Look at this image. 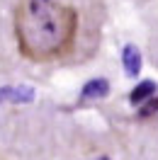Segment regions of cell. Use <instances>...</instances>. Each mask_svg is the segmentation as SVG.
I'll use <instances>...</instances> for the list:
<instances>
[{
	"mask_svg": "<svg viewBox=\"0 0 158 160\" xmlns=\"http://www.w3.org/2000/svg\"><path fill=\"white\" fill-rule=\"evenodd\" d=\"M78 34V15L59 0H20L15 8V39L20 53L46 63L66 56Z\"/></svg>",
	"mask_w": 158,
	"mask_h": 160,
	"instance_id": "6da1fadb",
	"label": "cell"
},
{
	"mask_svg": "<svg viewBox=\"0 0 158 160\" xmlns=\"http://www.w3.org/2000/svg\"><path fill=\"white\" fill-rule=\"evenodd\" d=\"M151 97H156V82H153V80H146V82H139L136 88L131 90L129 102H131V104H136V107H141V104L148 102Z\"/></svg>",
	"mask_w": 158,
	"mask_h": 160,
	"instance_id": "7a4b0ae2",
	"label": "cell"
},
{
	"mask_svg": "<svg viewBox=\"0 0 158 160\" xmlns=\"http://www.w3.org/2000/svg\"><path fill=\"white\" fill-rule=\"evenodd\" d=\"M122 63H124V70H127L129 75H136L139 70H141V53H139V49L134 44L124 46V51H122Z\"/></svg>",
	"mask_w": 158,
	"mask_h": 160,
	"instance_id": "3957f363",
	"label": "cell"
},
{
	"mask_svg": "<svg viewBox=\"0 0 158 160\" xmlns=\"http://www.w3.org/2000/svg\"><path fill=\"white\" fill-rule=\"evenodd\" d=\"M109 92V82L102 78H95L90 80V82H85V88H83V92H80V100H95V97H105Z\"/></svg>",
	"mask_w": 158,
	"mask_h": 160,
	"instance_id": "277c9868",
	"label": "cell"
},
{
	"mask_svg": "<svg viewBox=\"0 0 158 160\" xmlns=\"http://www.w3.org/2000/svg\"><path fill=\"white\" fill-rule=\"evenodd\" d=\"M32 97H34V92L27 90V88H3V90H0V102L22 104V102H29Z\"/></svg>",
	"mask_w": 158,
	"mask_h": 160,
	"instance_id": "5b68a950",
	"label": "cell"
},
{
	"mask_svg": "<svg viewBox=\"0 0 158 160\" xmlns=\"http://www.w3.org/2000/svg\"><path fill=\"white\" fill-rule=\"evenodd\" d=\"M156 112H158V97H151L148 102L141 104V109H139V119H146V117L156 114Z\"/></svg>",
	"mask_w": 158,
	"mask_h": 160,
	"instance_id": "8992f818",
	"label": "cell"
},
{
	"mask_svg": "<svg viewBox=\"0 0 158 160\" xmlns=\"http://www.w3.org/2000/svg\"><path fill=\"white\" fill-rule=\"evenodd\" d=\"M100 160H109V158H100Z\"/></svg>",
	"mask_w": 158,
	"mask_h": 160,
	"instance_id": "52a82bcc",
	"label": "cell"
}]
</instances>
